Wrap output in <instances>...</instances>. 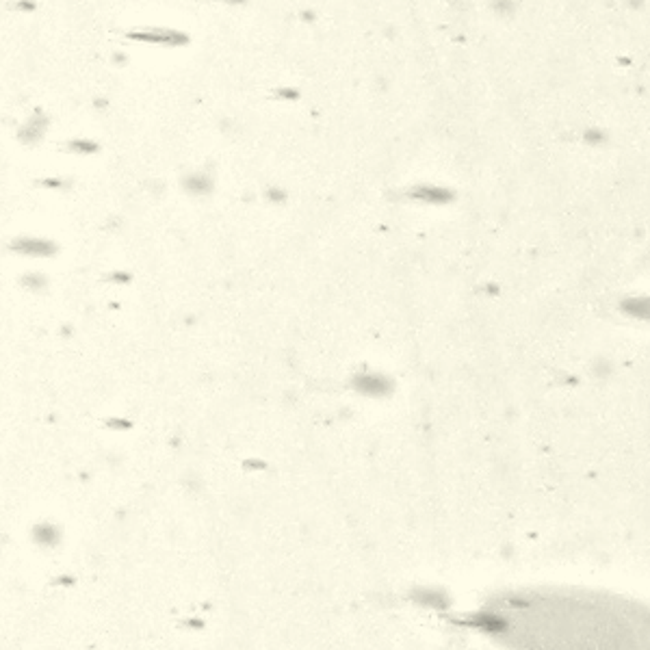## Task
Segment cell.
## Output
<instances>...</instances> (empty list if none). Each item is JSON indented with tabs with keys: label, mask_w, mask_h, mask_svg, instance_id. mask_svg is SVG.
I'll return each instance as SVG.
<instances>
[{
	"label": "cell",
	"mask_w": 650,
	"mask_h": 650,
	"mask_svg": "<svg viewBox=\"0 0 650 650\" xmlns=\"http://www.w3.org/2000/svg\"><path fill=\"white\" fill-rule=\"evenodd\" d=\"M631 313H633V315H638V317H646V319H650V297H646V299H638L635 304H633Z\"/></svg>",
	"instance_id": "cell-6"
},
{
	"label": "cell",
	"mask_w": 650,
	"mask_h": 650,
	"mask_svg": "<svg viewBox=\"0 0 650 650\" xmlns=\"http://www.w3.org/2000/svg\"><path fill=\"white\" fill-rule=\"evenodd\" d=\"M72 148H74V150H80V152H95L98 145H95V143H89V141H74Z\"/></svg>",
	"instance_id": "cell-7"
},
{
	"label": "cell",
	"mask_w": 650,
	"mask_h": 650,
	"mask_svg": "<svg viewBox=\"0 0 650 650\" xmlns=\"http://www.w3.org/2000/svg\"><path fill=\"white\" fill-rule=\"evenodd\" d=\"M185 189L191 193H206L210 191V180L206 176H191L185 180Z\"/></svg>",
	"instance_id": "cell-4"
},
{
	"label": "cell",
	"mask_w": 650,
	"mask_h": 650,
	"mask_svg": "<svg viewBox=\"0 0 650 650\" xmlns=\"http://www.w3.org/2000/svg\"><path fill=\"white\" fill-rule=\"evenodd\" d=\"M483 620L518 650H650V611L615 596L525 592Z\"/></svg>",
	"instance_id": "cell-1"
},
{
	"label": "cell",
	"mask_w": 650,
	"mask_h": 650,
	"mask_svg": "<svg viewBox=\"0 0 650 650\" xmlns=\"http://www.w3.org/2000/svg\"><path fill=\"white\" fill-rule=\"evenodd\" d=\"M11 250L22 252V254H32V256H50L55 254V245L50 241L41 239H18L11 243Z\"/></svg>",
	"instance_id": "cell-3"
},
{
	"label": "cell",
	"mask_w": 650,
	"mask_h": 650,
	"mask_svg": "<svg viewBox=\"0 0 650 650\" xmlns=\"http://www.w3.org/2000/svg\"><path fill=\"white\" fill-rule=\"evenodd\" d=\"M41 130H44V120H41V118H35V120H32V122L24 128L22 139H26V141H35V139H39V137H41Z\"/></svg>",
	"instance_id": "cell-5"
},
{
	"label": "cell",
	"mask_w": 650,
	"mask_h": 650,
	"mask_svg": "<svg viewBox=\"0 0 650 650\" xmlns=\"http://www.w3.org/2000/svg\"><path fill=\"white\" fill-rule=\"evenodd\" d=\"M353 388L360 390L364 395H384L390 388L388 380L382 375H373V373H364V375H355L353 378Z\"/></svg>",
	"instance_id": "cell-2"
}]
</instances>
